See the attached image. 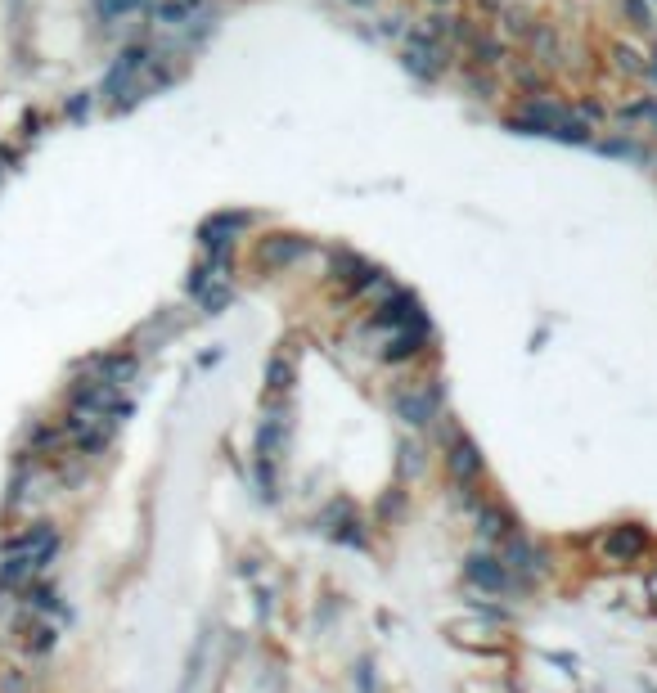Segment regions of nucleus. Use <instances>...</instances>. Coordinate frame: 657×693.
<instances>
[{
    "instance_id": "1",
    "label": "nucleus",
    "mask_w": 657,
    "mask_h": 693,
    "mask_svg": "<svg viewBox=\"0 0 657 693\" xmlns=\"http://www.w3.org/2000/svg\"><path fill=\"white\" fill-rule=\"evenodd\" d=\"M68 410L99 414V419L122 423L126 414H131V401L122 396V387H113V383H104V378L86 374V378H77V383L68 387Z\"/></svg>"
},
{
    "instance_id": "2",
    "label": "nucleus",
    "mask_w": 657,
    "mask_h": 693,
    "mask_svg": "<svg viewBox=\"0 0 657 693\" xmlns=\"http://www.w3.org/2000/svg\"><path fill=\"white\" fill-rule=\"evenodd\" d=\"M504 567H509V594H531L536 581L549 572V558L540 545H531L522 531L504 540Z\"/></svg>"
},
{
    "instance_id": "3",
    "label": "nucleus",
    "mask_w": 657,
    "mask_h": 693,
    "mask_svg": "<svg viewBox=\"0 0 657 693\" xmlns=\"http://www.w3.org/2000/svg\"><path fill=\"white\" fill-rule=\"evenodd\" d=\"M54 554H59V531H54V522H27L23 531H14V536L5 540V558H23V563H32L41 576H45V567L54 563Z\"/></svg>"
},
{
    "instance_id": "4",
    "label": "nucleus",
    "mask_w": 657,
    "mask_h": 693,
    "mask_svg": "<svg viewBox=\"0 0 657 693\" xmlns=\"http://www.w3.org/2000/svg\"><path fill=\"white\" fill-rule=\"evenodd\" d=\"M441 401H446L441 383L437 378H428V383L401 387V392L392 396V410H396V419H401L405 428H428V423L441 414Z\"/></svg>"
},
{
    "instance_id": "5",
    "label": "nucleus",
    "mask_w": 657,
    "mask_h": 693,
    "mask_svg": "<svg viewBox=\"0 0 657 693\" xmlns=\"http://www.w3.org/2000/svg\"><path fill=\"white\" fill-rule=\"evenodd\" d=\"M482 468H486V459H482V450L473 446V437L468 432H450V446H446V473H450V482H455V491H473L477 482H482Z\"/></svg>"
},
{
    "instance_id": "6",
    "label": "nucleus",
    "mask_w": 657,
    "mask_h": 693,
    "mask_svg": "<svg viewBox=\"0 0 657 693\" xmlns=\"http://www.w3.org/2000/svg\"><path fill=\"white\" fill-rule=\"evenodd\" d=\"M464 581L482 594H509V567L504 558H495L491 549H473L464 558Z\"/></svg>"
},
{
    "instance_id": "7",
    "label": "nucleus",
    "mask_w": 657,
    "mask_h": 693,
    "mask_svg": "<svg viewBox=\"0 0 657 693\" xmlns=\"http://www.w3.org/2000/svg\"><path fill=\"white\" fill-rule=\"evenodd\" d=\"M401 63H405V72H410V77L437 81L441 72H446V63H450V50H446V45H432V41H414V36H405Z\"/></svg>"
},
{
    "instance_id": "8",
    "label": "nucleus",
    "mask_w": 657,
    "mask_h": 693,
    "mask_svg": "<svg viewBox=\"0 0 657 693\" xmlns=\"http://www.w3.org/2000/svg\"><path fill=\"white\" fill-rule=\"evenodd\" d=\"M648 554V531L639 522H621V527H608L603 536V558L608 563H639Z\"/></svg>"
},
{
    "instance_id": "9",
    "label": "nucleus",
    "mask_w": 657,
    "mask_h": 693,
    "mask_svg": "<svg viewBox=\"0 0 657 693\" xmlns=\"http://www.w3.org/2000/svg\"><path fill=\"white\" fill-rule=\"evenodd\" d=\"M306 252H311V243H306L302 234H266V239L257 243V266L261 270H288L293 261H302Z\"/></svg>"
},
{
    "instance_id": "10",
    "label": "nucleus",
    "mask_w": 657,
    "mask_h": 693,
    "mask_svg": "<svg viewBox=\"0 0 657 693\" xmlns=\"http://www.w3.org/2000/svg\"><path fill=\"white\" fill-rule=\"evenodd\" d=\"M252 216L248 212H221V216H212V221L203 225V230H198V243H203L207 252H212V261H225V252L234 248V234L243 230V225H248Z\"/></svg>"
},
{
    "instance_id": "11",
    "label": "nucleus",
    "mask_w": 657,
    "mask_h": 693,
    "mask_svg": "<svg viewBox=\"0 0 657 693\" xmlns=\"http://www.w3.org/2000/svg\"><path fill=\"white\" fill-rule=\"evenodd\" d=\"M14 630H18V644H23V653H32V657L54 653V644H59V626H54L50 617H41V612H32V608L18 617Z\"/></svg>"
},
{
    "instance_id": "12",
    "label": "nucleus",
    "mask_w": 657,
    "mask_h": 693,
    "mask_svg": "<svg viewBox=\"0 0 657 693\" xmlns=\"http://www.w3.org/2000/svg\"><path fill=\"white\" fill-rule=\"evenodd\" d=\"M527 59L536 63L540 72H549L558 63V54H563V36H558V27L554 23H545V18H536L531 23V32H527Z\"/></svg>"
},
{
    "instance_id": "13",
    "label": "nucleus",
    "mask_w": 657,
    "mask_h": 693,
    "mask_svg": "<svg viewBox=\"0 0 657 693\" xmlns=\"http://www.w3.org/2000/svg\"><path fill=\"white\" fill-rule=\"evenodd\" d=\"M419 320H423V311H419V297L414 293H392L374 315H369L374 329H410V324H419Z\"/></svg>"
},
{
    "instance_id": "14",
    "label": "nucleus",
    "mask_w": 657,
    "mask_h": 693,
    "mask_svg": "<svg viewBox=\"0 0 657 693\" xmlns=\"http://www.w3.org/2000/svg\"><path fill=\"white\" fill-rule=\"evenodd\" d=\"M428 338H432L428 320L410 324V329H392V338L383 342V360L387 365H405V360H414L423 347H428Z\"/></svg>"
},
{
    "instance_id": "15",
    "label": "nucleus",
    "mask_w": 657,
    "mask_h": 693,
    "mask_svg": "<svg viewBox=\"0 0 657 693\" xmlns=\"http://www.w3.org/2000/svg\"><path fill=\"white\" fill-rule=\"evenodd\" d=\"M513 531H518V522H513V513L504 509V504L477 500V536L482 540H509Z\"/></svg>"
},
{
    "instance_id": "16",
    "label": "nucleus",
    "mask_w": 657,
    "mask_h": 693,
    "mask_svg": "<svg viewBox=\"0 0 657 693\" xmlns=\"http://www.w3.org/2000/svg\"><path fill=\"white\" fill-rule=\"evenodd\" d=\"M468 59H473V68H500L504 59H509V50H504V41L495 32H486V27H473V36H468Z\"/></svg>"
},
{
    "instance_id": "17",
    "label": "nucleus",
    "mask_w": 657,
    "mask_h": 693,
    "mask_svg": "<svg viewBox=\"0 0 657 693\" xmlns=\"http://www.w3.org/2000/svg\"><path fill=\"white\" fill-rule=\"evenodd\" d=\"M135 369H140V360H135L131 351H113V356H95V360H90V374L104 378V383H113V387L131 383Z\"/></svg>"
},
{
    "instance_id": "18",
    "label": "nucleus",
    "mask_w": 657,
    "mask_h": 693,
    "mask_svg": "<svg viewBox=\"0 0 657 693\" xmlns=\"http://www.w3.org/2000/svg\"><path fill=\"white\" fill-rule=\"evenodd\" d=\"M284 441H288V419L279 410L266 414V419H261V428H257V455L279 459V455H284Z\"/></svg>"
},
{
    "instance_id": "19",
    "label": "nucleus",
    "mask_w": 657,
    "mask_h": 693,
    "mask_svg": "<svg viewBox=\"0 0 657 693\" xmlns=\"http://www.w3.org/2000/svg\"><path fill=\"white\" fill-rule=\"evenodd\" d=\"M198 9H203V0H153L149 14L158 27H185Z\"/></svg>"
},
{
    "instance_id": "20",
    "label": "nucleus",
    "mask_w": 657,
    "mask_h": 693,
    "mask_svg": "<svg viewBox=\"0 0 657 693\" xmlns=\"http://www.w3.org/2000/svg\"><path fill=\"white\" fill-rule=\"evenodd\" d=\"M450 27H455V14H428V18H419V23H410V32H405V36H414V41H432V45H446L450 41Z\"/></svg>"
},
{
    "instance_id": "21",
    "label": "nucleus",
    "mask_w": 657,
    "mask_h": 693,
    "mask_svg": "<svg viewBox=\"0 0 657 693\" xmlns=\"http://www.w3.org/2000/svg\"><path fill=\"white\" fill-rule=\"evenodd\" d=\"M500 23H504V36H513V41H527L531 23H536V14H531L527 5H504L500 9Z\"/></svg>"
},
{
    "instance_id": "22",
    "label": "nucleus",
    "mask_w": 657,
    "mask_h": 693,
    "mask_svg": "<svg viewBox=\"0 0 657 693\" xmlns=\"http://www.w3.org/2000/svg\"><path fill=\"white\" fill-rule=\"evenodd\" d=\"M198 302H203V311H207V315H221L225 306L234 302V288L225 284V279H212V284H207L203 293H198Z\"/></svg>"
},
{
    "instance_id": "23",
    "label": "nucleus",
    "mask_w": 657,
    "mask_h": 693,
    "mask_svg": "<svg viewBox=\"0 0 657 693\" xmlns=\"http://www.w3.org/2000/svg\"><path fill=\"white\" fill-rule=\"evenodd\" d=\"M621 9H626V18H630L635 32H653V27H657V14H653L648 0H621Z\"/></svg>"
},
{
    "instance_id": "24",
    "label": "nucleus",
    "mask_w": 657,
    "mask_h": 693,
    "mask_svg": "<svg viewBox=\"0 0 657 693\" xmlns=\"http://www.w3.org/2000/svg\"><path fill=\"white\" fill-rule=\"evenodd\" d=\"M266 387H270V392H288V387H293V365H288L284 356L266 360Z\"/></svg>"
},
{
    "instance_id": "25",
    "label": "nucleus",
    "mask_w": 657,
    "mask_h": 693,
    "mask_svg": "<svg viewBox=\"0 0 657 693\" xmlns=\"http://www.w3.org/2000/svg\"><path fill=\"white\" fill-rule=\"evenodd\" d=\"M0 693H36V684H32V675L27 671L5 666V671H0Z\"/></svg>"
},
{
    "instance_id": "26",
    "label": "nucleus",
    "mask_w": 657,
    "mask_h": 693,
    "mask_svg": "<svg viewBox=\"0 0 657 693\" xmlns=\"http://www.w3.org/2000/svg\"><path fill=\"white\" fill-rule=\"evenodd\" d=\"M612 63H617L621 72H630V77H639V72H644V59H639V50L635 45H612Z\"/></svg>"
},
{
    "instance_id": "27",
    "label": "nucleus",
    "mask_w": 657,
    "mask_h": 693,
    "mask_svg": "<svg viewBox=\"0 0 657 693\" xmlns=\"http://www.w3.org/2000/svg\"><path fill=\"white\" fill-rule=\"evenodd\" d=\"M468 90H473L477 99H495V77L486 68H468Z\"/></svg>"
},
{
    "instance_id": "28",
    "label": "nucleus",
    "mask_w": 657,
    "mask_h": 693,
    "mask_svg": "<svg viewBox=\"0 0 657 693\" xmlns=\"http://www.w3.org/2000/svg\"><path fill=\"white\" fill-rule=\"evenodd\" d=\"M99 18H122V14H135V9H144V0H95Z\"/></svg>"
},
{
    "instance_id": "29",
    "label": "nucleus",
    "mask_w": 657,
    "mask_h": 693,
    "mask_svg": "<svg viewBox=\"0 0 657 693\" xmlns=\"http://www.w3.org/2000/svg\"><path fill=\"white\" fill-rule=\"evenodd\" d=\"M572 113H576V117H581V122H585V126H590V122H603V104H594V99H581V104H576V108H572Z\"/></svg>"
},
{
    "instance_id": "30",
    "label": "nucleus",
    "mask_w": 657,
    "mask_h": 693,
    "mask_svg": "<svg viewBox=\"0 0 657 693\" xmlns=\"http://www.w3.org/2000/svg\"><path fill=\"white\" fill-rule=\"evenodd\" d=\"M603 153H617V158H635V162L644 158V153H639L630 140H608V144H603Z\"/></svg>"
},
{
    "instance_id": "31",
    "label": "nucleus",
    "mask_w": 657,
    "mask_h": 693,
    "mask_svg": "<svg viewBox=\"0 0 657 693\" xmlns=\"http://www.w3.org/2000/svg\"><path fill=\"white\" fill-rule=\"evenodd\" d=\"M468 9H473V14H482V18H495L504 9V0H468Z\"/></svg>"
},
{
    "instance_id": "32",
    "label": "nucleus",
    "mask_w": 657,
    "mask_h": 693,
    "mask_svg": "<svg viewBox=\"0 0 657 693\" xmlns=\"http://www.w3.org/2000/svg\"><path fill=\"white\" fill-rule=\"evenodd\" d=\"M423 5H428V14H450V5H455V0H423Z\"/></svg>"
},
{
    "instance_id": "33",
    "label": "nucleus",
    "mask_w": 657,
    "mask_h": 693,
    "mask_svg": "<svg viewBox=\"0 0 657 693\" xmlns=\"http://www.w3.org/2000/svg\"><path fill=\"white\" fill-rule=\"evenodd\" d=\"M347 5H356V9H369V5H374V0H347Z\"/></svg>"
},
{
    "instance_id": "34",
    "label": "nucleus",
    "mask_w": 657,
    "mask_h": 693,
    "mask_svg": "<svg viewBox=\"0 0 657 693\" xmlns=\"http://www.w3.org/2000/svg\"><path fill=\"white\" fill-rule=\"evenodd\" d=\"M189 684H194V675H189V680H185V684H180V693H189Z\"/></svg>"
},
{
    "instance_id": "35",
    "label": "nucleus",
    "mask_w": 657,
    "mask_h": 693,
    "mask_svg": "<svg viewBox=\"0 0 657 693\" xmlns=\"http://www.w3.org/2000/svg\"><path fill=\"white\" fill-rule=\"evenodd\" d=\"M653 81H657V63H653Z\"/></svg>"
}]
</instances>
